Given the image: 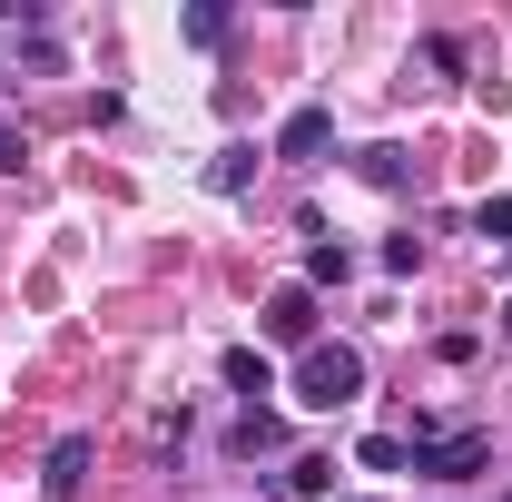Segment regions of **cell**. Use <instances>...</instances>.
I'll list each match as a JSON object with an SVG mask.
<instances>
[{
    "mask_svg": "<svg viewBox=\"0 0 512 502\" xmlns=\"http://www.w3.org/2000/svg\"><path fill=\"white\" fill-rule=\"evenodd\" d=\"M503 502H512V493H503Z\"/></svg>",
    "mask_w": 512,
    "mask_h": 502,
    "instance_id": "18",
    "label": "cell"
},
{
    "mask_svg": "<svg viewBox=\"0 0 512 502\" xmlns=\"http://www.w3.org/2000/svg\"><path fill=\"white\" fill-rule=\"evenodd\" d=\"M276 443H286V424H276L266 404H247V414H237V453H276Z\"/></svg>",
    "mask_w": 512,
    "mask_h": 502,
    "instance_id": "10",
    "label": "cell"
},
{
    "mask_svg": "<svg viewBox=\"0 0 512 502\" xmlns=\"http://www.w3.org/2000/svg\"><path fill=\"white\" fill-rule=\"evenodd\" d=\"M355 168H365V178H375V188H404V178H414V158H404V148H365V158H355Z\"/></svg>",
    "mask_w": 512,
    "mask_h": 502,
    "instance_id": "12",
    "label": "cell"
},
{
    "mask_svg": "<svg viewBox=\"0 0 512 502\" xmlns=\"http://www.w3.org/2000/svg\"><path fill=\"white\" fill-rule=\"evenodd\" d=\"M424 266V237H384V276H414Z\"/></svg>",
    "mask_w": 512,
    "mask_h": 502,
    "instance_id": "15",
    "label": "cell"
},
{
    "mask_svg": "<svg viewBox=\"0 0 512 502\" xmlns=\"http://www.w3.org/2000/svg\"><path fill=\"white\" fill-rule=\"evenodd\" d=\"M503 345H512V296H503Z\"/></svg>",
    "mask_w": 512,
    "mask_h": 502,
    "instance_id": "17",
    "label": "cell"
},
{
    "mask_svg": "<svg viewBox=\"0 0 512 502\" xmlns=\"http://www.w3.org/2000/svg\"><path fill=\"white\" fill-rule=\"evenodd\" d=\"M20 158H30V138H20V128H0V168H20Z\"/></svg>",
    "mask_w": 512,
    "mask_h": 502,
    "instance_id": "16",
    "label": "cell"
},
{
    "mask_svg": "<svg viewBox=\"0 0 512 502\" xmlns=\"http://www.w3.org/2000/svg\"><path fill=\"white\" fill-rule=\"evenodd\" d=\"M217 375H227V394H276V365H266V345H227V365H217Z\"/></svg>",
    "mask_w": 512,
    "mask_h": 502,
    "instance_id": "7",
    "label": "cell"
},
{
    "mask_svg": "<svg viewBox=\"0 0 512 502\" xmlns=\"http://www.w3.org/2000/svg\"><path fill=\"white\" fill-rule=\"evenodd\" d=\"M473 237H483V247H512V197H483V207H473Z\"/></svg>",
    "mask_w": 512,
    "mask_h": 502,
    "instance_id": "13",
    "label": "cell"
},
{
    "mask_svg": "<svg viewBox=\"0 0 512 502\" xmlns=\"http://www.w3.org/2000/svg\"><path fill=\"white\" fill-rule=\"evenodd\" d=\"M355 394H365V355H355V345H306V365H296V404H316V414H345V404H355Z\"/></svg>",
    "mask_w": 512,
    "mask_h": 502,
    "instance_id": "1",
    "label": "cell"
},
{
    "mask_svg": "<svg viewBox=\"0 0 512 502\" xmlns=\"http://www.w3.org/2000/svg\"><path fill=\"white\" fill-rule=\"evenodd\" d=\"M325 148H335V109H296V119L276 128V158H296V168H316Z\"/></svg>",
    "mask_w": 512,
    "mask_h": 502,
    "instance_id": "4",
    "label": "cell"
},
{
    "mask_svg": "<svg viewBox=\"0 0 512 502\" xmlns=\"http://www.w3.org/2000/svg\"><path fill=\"white\" fill-rule=\"evenodd\" d=\"M276 345H316V286H276L266 296V315H256Z\"/></svg>",
    "mask_w": 512,
    "mask_h": 502,
    "instance_id": "3",
    "label": "cell"
},
{
    "mask_svg": "<svg viewBox=\"0 0 512 502\" xmlns=\"http://www.w3.org/2000/svg\"><path fill=\"white\" fill-rule=\"evenodd\" d=\"M89 463H99V443H89V434H60V443H50V473H40V483H50V502H79Z\"/></svg>",
    "mask_w": 512,
    "mask_h": 502,
    "instance_id": "5",
    "label": "cell"
},
{
    "mask_svg": "<svg viewBox=\"0 0 512 502\" xmlns=\"http://www.w3.org/2000/svg\"><path fill=\"white\" fill-rule=\"evenodd\" d=\"M355 463H365V473H404L414 453H404V434H365V443H355Z\"/></svg>",
    "mask_w": 512,
    "mask_h": 502,
    "instance_id": "11",
    "label": "cell"
},
{
    "mask_svg": "<svg viewBox=\"0 0 512 502\" xmlns=\"http://www.w3.org/2000/svg\"><path fill=\"white\" fill-rule=\"evenodd\" d=\"M404 453H414V473H434V483H473L493 443L483 434H424V443H404Z\"/></svg>",
    "mask_w": 512,
    "mask_h": 502,
    "instance_id": "2",
    "label": "cell"
},
{
    "mask_svg": "<svg viewBox=\"0 0 512 502\" xmlns=\"http://www.w3.org/2000/svg\"><path fill=\"white\" fill-rule=\"evenodd\" d=\"M266 493H276V502H316V493H335V463H325V453H306V463L266 473Z\"/></svg>",
    "mask_w": 512,
    "mask_h": 502,
    "instance_id": "6",
    "label": "cell"
},
{
    "mask_svg": "<svg viewBox=\"0 0 512 502\" xmlns=\"http://www.w3.org/2000/svg\"><path fill=\"white\" fill-rule=\"evenodd\" d=\"M345 276H355V256L335 247V237H316L306 247V286H345Z\"/></svg>",
    "mask_w": 512,
    "mask_h": 502,
    "instance_id": "9",
    "label": "cell"
},
{
    "mask_svg": "<svg viewBox=\"0 0 512 502\" xmlns=\"http://www.w3.org/2000/svg\"><path fill=\"white\" fill-rule=\"evenodd\" d=\"M188 40H197V50H217V40H227V10H217V0H197V10H188Z\"/></svg>",
    "mask_w": 512,
    "mask_h": 502,
    "instance_id": "14",
    "label": "cell"
},
{
    "mask_svg": "<svg viewBox=\"0 0 512 502\" xmlns=\"http://www.w3.org/2000/svg\"><path fill=\"white\" fill-rule=\"evenodd\" d=\"M207 188H217V197H247L256 188V148H247V138H227V148L207 158Z\"/></svg>",
    "mask_w": 512,
    "mask_h": 502,
    "instance_id": "8",
    "label": "cell"
}]
</instances>
